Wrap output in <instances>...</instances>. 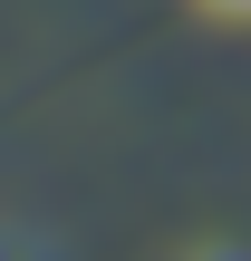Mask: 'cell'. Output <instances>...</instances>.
Here are the masks:
<instances>
[{"label": "cell", "instance_id": "6da1fadb", "mask_svg": "<svg viewBox=\"0 0 251 261\" xmlns=\"http://www.w3.org/2000/svg\"><path fill=\"white\" fill-rule=\"evenodd\" d=\"M213 261H251V252H213Z\"/></svg>", "mask_w": 251, "mask_h": 261}]
</instances>
